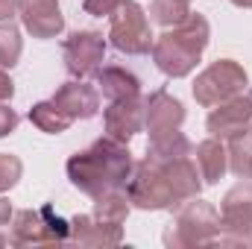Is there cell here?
Masks as SVG:
<instances>
[{
    "label": "cell",
    "mask_w": 252,
    "mask_h": 249,
    "mask_svg": "<svg viewBox=\"0 0 252 249\" xmlns=\"http://www.w3.org/2000/svg\"><path fill=\"white\" fill-rule=\"evenodd\" d=\"M18 9V0H0V21H9Z\"/></svg>",
    "instance_id": "29"
},
{
    "label": "cell",
    "mask_w": 252,
    "mask_h": 249,
    "mask_svg": "<svg viewBox=\"0 0 252 249\" xmlns=\"http://www.w3.org/2000/svg\"><path fill=\"white\" fill-rule=\"evenodd\" d=\"M70 232L79 244H118L121 241V226H106L91 217H76L70 223Z\"/></svg>",
    "instance_id": "18"
},
{
    "label": "cell",
    "mask_w": 252,
    "mask_h": 249,
    "mask_svg": "<svg viewBox=\"0 0 252 249\" xmlns=\"http://www.w3.org/2000/svg\"><path fill=\"white\" fill-rule=\"evenodd\" d=\"M67 176L79 190H85L91 196H100L106 190H121L132 176V156H129L126 144L106 135V138L94 141L88 150L70 156Z\"/></svg>",
    "instance_id": "1"
},
{
    "label": "cell",
    "mask_w": 252,
    "mask_h": 249,
    "mask_svg": "<svg viewBox=\"0 0 252 249\" xmlns=\"http://www.w3.org/2000/svg\"><path fill=\"white\" fill-rule=\"evenodd\" d=\"M190 144L188 138L179 132V129H170V132H161V135H153L150 138V161L156 164H164V161H173L179 156H188Z\"/></svg>",
    "instance_id": "17"
},
{
    "label": "cell",
    "mask_w": 252,
    "mask_h": 249,
    "mask_svg": "<svg viewBox=\"0 0 252 249\" xmlns=\"http://www.w3.org/2000/svg\"><path fill=\"white\" fill-rule=\"evenodd\" d=\"M247 85V70L232 59H220L208 70H202L193 82V97L202 106H220L232 97H238Z\"/></svg>",
    "instance_id": "3"
},
{
    "label": "cell",
    "mask_w": 252,
    "mask_h": 249,
    "mask_svg": "<svg viewBox=\"0 0 252 249\" xmlns=\"http://www.w3.org/2000/svg\"><path fill=\"white\" fill-rule=\"evenodd\" d=\"M196 164H199V173L205 182H217L226 173V147L214 138L202 141L196 147Z\"/></svg>",
    "instance_id": "19"
},
{
    "label": "cell",
    "mask_w": 252,
    "mask_h": 249,
    "mask_svg": "<svg viewBox=\"0 0 252 249\" xmlns=\"http://www.w3.org/2000/svg\"><path fill=\"white\" fill-rule=\"evenodd\" d=\"M252 121V97H232L226 103H220V109H214L208 115V132L214 138H226L241 132Z\"/></svg>",
    "instance_id": "14"
},
{
    "label": "cell",
    "mask_w": 252,
    "mask_h": 249,
    "mask_svg": "<svg viewBox=\"0 0 252 249\" xmlns=\"http://www.w3.org/2000/svg\"><path fill=\"white\" fill-rule=\"evenodd\" d=\"M235 6H244V9H252V0H232Z\"/></svg>",
    "instance_id": "31"
},
{
    "label": "cell",
    "mask_w": 252,
    "mask_h": 249,
    "mask_svg": "<svg viewBox=\"0 0 252 249\" xmlns=\"http://www.w3.org/2000/svg\"><path fill=\"white\" fill-rule=\"evenodd\" d=\"M109 38H112V44L121 53H129V56L150 53L153 32H150L144 9L135 0H121V6L112 15V32H109Z\"/></svg>",
    "instance_id": "4"
},
{
    "label": "cell",
    "mask_w": 252,
    "mask_h": 249,
    "mask_svg": "<svg viewBox=\"0 0 252 249\" xmlns=\"http://www.w3.org/2000/svg\"><path fill=\"white\" fill-rule=\"evenodd\" d=\"M103 121H106L109 138L126 144V141H129L135 132H141V126H144V100H138V97L115 100V103L106 109Z\"/></svg>",
    "instance_id": "11"
},
{
    "label": "cell",
    "mask_w": 252,
    "mask_h": 249,
    "mask_svg": "<svg viewBox=\"0 0 252 249\" xmlns=\"http://www.w3.org/2000/svg\"><path fill=\"white\" fill-rule=\"evenodd\" d=\"M129 214V196L118 193V190H106L97 196V205H94V220L97 223H106V226H121Z\"/></svg>",
    "instance_id": "20"
},
{
    "label": "cell",
    "mask_w": 252,
    "mask_h": 249,
    "mask_svg": "<svg viewBox=\"0 0 252 249\" xmlns=\"http://www.w3.org/2000/svg\"><path fill=\"white\" fill-rule=\"evenodd\" d=\"M220 229V217L208 202L193 199L179 211V223H176V244H208L211 235Z\"/></svg>",
    "instance_id": "8"
},
{
    "label": "cell",
    "mask_w": 252,
    "mask_h": 249,
    "mask_svg": "<svg viewBox=\"0 0 252 249\" xmlns=\"http://www.w3.org/2000/svg\"><path fill=\"white\" fill-rule=\"evenodd\" d=\"M229 161L241 179H252V129L229 135Z\"/></svg>",
    "instance_id": "21"
},
{
    "label": "cell",
    "mask_w": 252,
    "mask_h": 249,
    "mask_svg": "<svg viewBox=\"0 0 252 249\" xmlns=\"http://www.w3.org/2000/svg\"><path fill=\"white\" fill-rule=\"evenodd\" d=\"M208 44V21L202 15H188L176 24L173 32L158 35L153 41V59L167 76H188L196 67L202 50Z\"/></svg>",
    "instance_id": "2"
},
{
    "label": "cell",
    "mask_w": 252,
    "mask_h": 249,
    "mask_svg": "<svg viewBox=\"0 0 252 249\" xmlns=\"http://www.w3.org/2000/svg\"><path fill=\"white\" fill-rule=\"evenodd\" d=\"M21 56V32L15 24H0V67H12Z\"/></svg>",
    "instance_id": "24"
},
{
    "label": "cell",
    "mask_w": 252,
    "mask_h": 249,
    "mask_svg": "<svg viewBox=\"0 0 252 249\" xmlns=\"http://www.w3.org/2000/svg\"><path fill=\"white\" fill-rule=\"evenodd\" d=\"M15 126H18V115H15L9 106L0 103V138L9 135V132H15Z\"/></svg>",
    "instance_id": "27"
},
{
    "label": "cell",
    "mask_w": 252,
    "mask_h": 249,
    "mask_svg": "<svg viewBox=\"0 0 252 249\" xmlns=\"http://www.w3.org/2000/svg\"><path fill=\"white\" fill-rule=\"evenodd\" d=\"M153 164H156V161H153ZM158 167H161V173H164V179H167V185H170L173 205H179L182 199H193V196L199 193V173H196V167L190 164L188 156H179V158L164 161V164H158Z\"/></svg>",
    "instance_id": "15"
},
{
    "label": "cell",
    "mask_w": 252,
    "mask_h": 249,
    "mask_svg": "<svg viewBox=\"0 0 252 249\" xmlns=\"http://www.w3.org/2000/svg\"><path fill=\"white\" fill-rule=\"evenodd\" d=\"M9 217H12V205H9V199H0V229L9 226Z\"/></svg>",
    "instance_id": "30"
},
{
    "label": "cell",
    "mask_w": 252,
    "mask_h": 249,
    "mask_svg": "<svg viewBox=\"0 0 252 249\" xmlns=\"http://www.w3.org/2000/svg\"><path fill=\"white\" fill-rule=\"evenodd\" d=\"M30 121L38 126L41 132H50V135H59L64 132L67 126L73 124L67 115H64L62 109L50 100V103H38V106H32V112H30Z\"/></svg>",
    "instance_id": "22"
},
{
    "label": "cell",
    "mask_w": 252,
    "mask_h": 249,
    "mask_svg": "<svg viewBox=\"0 0 252 249\" xmlns=\"http://www.w3.org/2000/svg\"><path fill=\"white\" fill-rule=\"evenodd\" d=\"M70 232L67 220L53 211V205H44L38 211H21L15 217V241L18 244H50L64 241Z\"/></svg>",
    "instance_id": "6"
},
{
    "label": "cell",
    "mask_w": 252,
    "mask_h": 249,
    "mask_svg": "<svg viewBox=\"0 0 252 249\" xmlns=\"http://www.w3.org/2000/svg\"><path fill=\"white\" fill-rule=\"evenodd\" d=\"M53 103L70 121H88L100 109V94L91 85H85V82H64L62 88L53 94Z\"/></svg>",
    "instance_id": "13"
},
{
    "label": "cell",
    "mask_w": 252,
    "mask_h": 249,
    "mask_svg": "<svg viewBox=\"0 0 252 249\" xmlns=\"http://www.w3.org/2000/svg\"><path fill=\"white\" fill-rule=\"evenodd\" d=\"M226 229L238 232V241H252V185L232 187L223 199V223Z\"/></svg>",
    "instance_id": "12"
},
{
    "label": "cell",
    "mask_w": 252,
    "mask_h": 249,
    "mask_svg": "<svg viewBox=\"0 0 252 249\" xmlns=\"http://www.w3.org/2000/svg\"><path fill=\"white\" fill-rule=\"evenodd\" d=\"M126 196L129 202H135L138 208H173V193H170V185L161 173L158 164H153L150 158H144L129 182H126Z\"/></svg>",
    "instance_id": "5"
},
{
    "label": "cell",
    "mask_w": 252,
    "mask_h": 249,
    "mask_svg": "<svg viewBox=\"0 0 252 249\" xmlns=\"http://www.w3.org/2000/svg\"><path fill=\"white\" fill-rule=\"evenodd\" d=\"M153 21H158L161 27H176L188 18V0H153L150 6Z\"/></svg>",
    "instance_id": "23"
},
{
    "label": "cell",
    "mask_w": 252,
    "mask_h": 249,
    "mask_svg": "<svg viewBox=\"0 0 252 249\" xmlns=\"http://www.w3.org/2000/svg\"><path fill=\"white\" fill-rule=\"evenodd\" d=\"M118 6H121V0H85L82 3V9L94 18H112Z\"/></svg>",
    "instance_id": "26"
},
{
    "label": "cell",
    "mask_w": 252,
    "mask_h": 249,
    "mask_svg": "<svg viewBox=\"0 0 252 249\" xmlns=\"http://www.w3.org/2000/svg\"><path fill=\"white\" fill-rule=\"evenodd\" d=\"M182 121H185V109L167 91H156L144 100V126L150 129V138L170 132V129H179Z\"/></svg>",
    "instance_id": "10"
},
{
    "label": "cell",
    "mask_w": 252,
    "mask_h": 249,
    "mask_svg": "<svg viewBox=\"0 0 252 249\" xmlns=\"http://www.w3.org/2000/svg\"><path fill=\"white\" fill-rule=\"evenodd\" d=\"M103 53H106V41L100 32H73L64 41V64H67L70 76H76V79L97 73Z\"/></svg>",
    "instance_id": "7"
},
{
    "label": "cell",
    "mask_w": 252,
    "mask_h": 249,
    "mask_svg": "<svg viewBox=\"0 0 252 249\" xmlns=\"http://www.w3.org/2000/svg\"><path fill=\"white\" fill-rule=\"evenodd\" d=\"M97 82H100V91H103V97H106L109 103L138 97V91H141L138 76H135V73H129L126 67H118V64L97 70Z\"/></svg>",
    "instance_id": "16"
},
{
    "label": "cell",
    "mask_w": 252,
    "mask_h": 249,
    "mask_svg": "<svg viewBox=\"0 0 252 249\" xmlns=\"http://www.w3.org/2000/svg\"><path fill=\"white\" fill-rule=\"evenodd\" d=\"M18 12L24 27L35 38H56L64 30L62 9L56 0H18Z\"/></svg>",
    "instance_id": "9"
},
{
    "label": "cell",
    "mask_w": 252,
    "mask_h": 249,
    "mask_svg": "<svg viewBox=\"0 0 252 249\" xmlns=\"http://www.w3.org/2000/svg\"><path fill=\"white\" fill-rule=\"evenodd\" d=\"M15 94V85H12V79L6 76V70L0 67V100H9Z\"/></svg>",
    "instance_id": "28"
},
{
    "label": "cell",
    "mask_w": 252,
    "mask_h": 249,
    "mask_svg": "<svg viewBox=\"0 0 252 249\" xmlns=\"http://www.w3.org/2000/svg\"><path fill=\"white\" fill-rule=\"evenodd\" d=\"M21 179V161L9 153H0V190L12 187Z\"/></svg>",
    "instance_id": "25"
}]
</instances>
